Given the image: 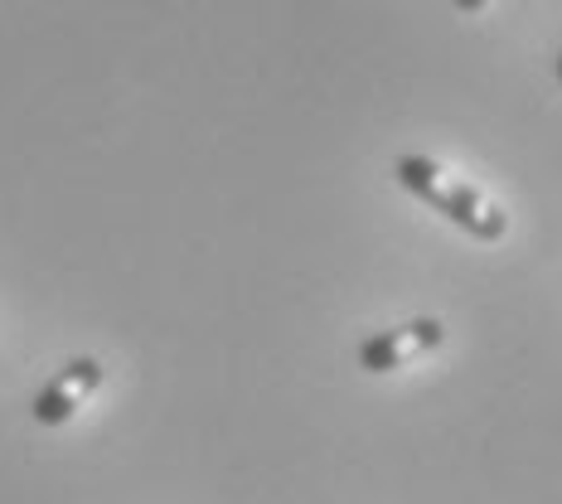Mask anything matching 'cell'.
Here are the masks:
<instances>
[{
	"mask_svg": "<svg viewBox=\"0 0 562 504\" xmlns=\"http://www.w3.org/2000/svg\"><path fill=\"white\" fill-rule=\"evenodd\" d=\"M393 175H397V184H403L407 194H417V199H427L437 214H447L456 228H465L471 238H480V243H499L509 233V219L499 214L495 204H485L475 190H465V184H456V180H447L437 166H431L427 156H397V166H393Z\"/></svg>",
	"mask_w": 562,
	"mask_h": 504,
	"instance_id": "obj_1",
	"label": "cell"
},
{
	"mask_svg": "<svg viewBox=\"0 0 562 504\" xmlns=\"http://www.w3.org/2000/svg\"><path fill=\"white\" fill-rule=\"evenodd\" d=\"M441 321H431V315H422V321H407L397 325V331H383V335H369L364 345H359V369L364 373H393L403 369L407 359H422L431 355V349H441Z\"/></svg>",
	"mask_w": 562,
	"mask_h": 504,
	"instance_id": "obj_3",
	"label": "cell"
},
{
	"mask_svg": "<svg viewBox=\"0 0 562 504\" xmlns=\"http://www.w3.org/2000/svg\"><path fill=\"white\" fill-rule=\"evenodd\" d=\"M558 78H562V54H558Z\"/></svg>",
	"mask_w": 562,
	"mask_h": 504,
	"instance_id": "obj_5",
	"label": "cell"
},
{
	"mask_svg": "<svg viewBox=\"0 0 562 504\" xmlns=\"http://www.w3.org/2000/svg\"><path fill=\"white\" fill-rule=\"evenodd\" d=\"M98 389H102V365H98V359H88V355L83 359H68V365L58 369L40 393H34L30 413H34L40 427H64L68 417H78V407H83Z\"/></svg>",
	"mask_w": 562,
	"mask_h": 504,
	"instance_id": "obj_2",
	"label": "cell"
},
{
	"mask_svg": "<svg viewBox=\"0 0 562 504\" xmlns=\"http://www.w3.org/2000/svg\"><path fill=\"white\" fill-rule=\"evenodd\" d=\"M456 5H461V10H485L490 0H456Z\"/></svg>",
	"mask_w": 562,
	"mask_h": 504,
	"instance_id": "obj_4",
	"label": "cell"
}]
</instances>
